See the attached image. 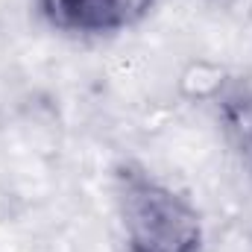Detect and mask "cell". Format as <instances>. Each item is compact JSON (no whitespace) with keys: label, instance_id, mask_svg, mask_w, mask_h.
Returning a JSON list of instances; mask_svg holds the SVG:
<instances>
[{"label":"cell","instance_id":"1","mask_svg":"<svg viewBox=\"0 0 252 252\" xmlns=\"http://www.w3.org/2000/svg\"><path fill=\"white\" fill-rule=\"evenodd\" d=\"M115 205L126 252H202L205 226L196 205L144 164H118Z\"/></svg>","mask_w":252,"mask_h":252},{"label":"cell","instance_id":"2","mask_svg":"<svg viewBox=\"0 0 252 252\" xmlns=\"http://www.w3.org/2000/svg\"><path fill=\"white\" fill-rule=\"evenodd\" d=\"M156 6L158 0H35V12L50 30L79 38L126 32L147 21Z\"/></svg>","mask_w":252,"mask_h":252},{"label":"cell","instance_id":"3","mask_svg":"<svg viewBox=\"0 0 252 252\" xmlns=\"http://www.w3.org/2000/svg\"><path fill=\"white\" fill-rule=\"evenodd\" d=\"M241 150L247 153V158H250V167H252V126H250V132L244 135V141H241Z\"/></svg>","mask_w":252,"mask_h":252}]
</instances>
